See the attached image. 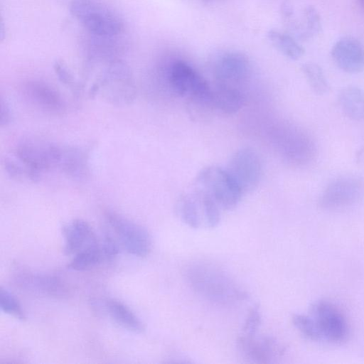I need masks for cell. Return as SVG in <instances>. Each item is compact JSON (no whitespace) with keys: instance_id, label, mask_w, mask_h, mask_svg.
Returning a JSON list of instances; mask_svg holds the SVG:
<instances>
[{"instance_id":"6da1fadb","label":"cell","mask_w":364,"mask_h":364,"mask_svg":"<svg viewBox=\"0 0 364 364\" xmlns=\"http://www.w3.org/2000/svg\"><path fill=\"white\" fill-rule=\"evenodd\" d=\"M191 288L204 299L223 305L240 302L247 298L245 291L219 266L205 260H196L184 271Z\"/></svg>"},{"instance_id":"7a4b0ae2","label":"cell","mask_w":364,"mask_h":364,"mask_svg":"<svg viewBox=\"0 0 364 364\" xmlns=\"http://www.w3.org/2000/svg\"><path fill=\"white\" fill-rule=\"evenodd\" d=\"M308 317L310 340L338 343L347 338V321L333 304L325 300L314 301L309 308Z\"/></svg>"},{"instance_id":"3957f363","label":"cell","mask_w":364,"mask_h":364,"mask_svg":"<svg viewBox=\"0 0 364 364\" xmlns=\"http://www.w3.org/2000/svg\"><path fill=\"white\" fill-rule=\"evenodd\" d=\"M70 11L87 31L98 36L112 37L123 28L119 17L98 0H73Z\"/></svg>"},{"instance_id":"277c9868","label":"cell","mask_w":364,"mask_h":364,"mask_svg":"<svg viewBox=\"0 0 364 364\" xmlns=\"http://www.w3.org/2000/svg\"><path fill=\"white\" fill-rule=\"evenodd\" d=\"M168 80L174 93L187 97L193 105L213 107L212 88L188 63L178 60L170 67Z\"/></svg>"},{"instance_id":"5b68a950","label":"cell","mask_w":364,"mask_h":364,"mask_svg":"<svg viewBox=\"0 0 364 364\" xmlns=\"http://www.w3.org/2000/svg\"><path fill=\"white\" fill-rule=\"evenodd\" d=\"M196 183L223 210L235 208L243 194L227 170L219 166L203 169L197 176Z\"/></svg>"},{"instance_id":"8992f818","label":"cell","mask_w":364,"mask_h":364,"mask_svg":"<svg viewBox=\"0 0 364 364\" xmlns=\"http://www.w3.org/2000/svg\"><path fill=\"white\" fill-rule=\"evenodd\" d=\"M363 182L356 177L343 176L331 181L323 189L318 199L321 208L335 211L349 208L363 196Z\"/></svg>"},{"instance_id":"52a82bcc","label":"cell","mask_w":364,"mask_h":364,"mask_svg":"<svg viewBox=\"0 0 364 364\" xmlns=\"http://www.w3.org/2000/svg\"><path fill=\"white\" fill-rule=\"evenodd\" d=\"M106 218L122 247L128 253L136 257H145L149 253L151 240L145 228L115 213H107Z\"/></svg>"},{"instance_id":"ba28073f","label":"cell","mask_w":364,"mask_h":364,"mask_svg":"<svg viewBox=\"0 0 364 364\" xmlns=\"http://www.w3.org/2000/svg\"><path fill=\"white\" fill-rule=\"evenodd\" d=\"M242 193L252 191L259 183L262 164L257 153L251 148H242L231 157L227 168Z\"/></svg>"},{"instance_id":"9c48e42d","label":"cell","mask_w":364,"mask_h":364,"mask_svg":"<svg viewBox=\"0 0 364 364\" xmlns=\"http://www.w3.org/2000/svg\"><path fill=\"white\" fill-rule=\"evenodd\" d=\"M255 335L242 334L237 338V347L245 358L256 363H270L280 357L283 349L274 338Z\"/></svg>"},{"instance_id":"30bf717a","label":"cell","mask_w":364,"mask_h":364,"mask_svg":"<svg viewBox=\"0 0 364 364\" xmlns=\"http://www.w3.org/2000/svg\"><path fill=\"white\" fill-rule=\"evenodd\" d=\"M250 71L248 59L243 54L230 52L217 60L214 73L218 84L238 87L246 81Z\"/></svg>"},{"instance_id":"8fae6325","label":"cell","mask_w":364,"mask_h":364,"mask_svg":"<svg viewBox=\"0 0 364 364\" xmlns=\"http://www.w3.org/2000/svg\"><path fill=\"white\" fill-rule=\"evenodd\" d=\"M331 57L345 73H358L364 69V46L355 38L346 36L338 40L332 47Z\"/></svg>"},{"instance_id":"7c38bea8","label":"cell","mask_w":364,"mask_h":364,"mask_svg":"<svg viewBox=\"0 0 364 364\" xmlns=\"http://www.w3.org/2000/svg\"><path fill=\"white\" fill-rule=\"evenodd\" d=\"M63 234L65 240L64 252L68 255H75L98 243L91 226L81 219H75L66 224L63 228Z\"/></svg>"},{"instance_id":"4fadbf2b","label":"cell","mask_w":364,"mask_h":364,"mask_svg":"<svg viewBox=\"0 0 364 364\" xmlns=\"http://www.w3.org/2000/svg\"><path fill=\"white\" fill-rule=\"evenodd\" d=\"M338 102L344 115L355 122L364 121V91L354 85L341 89Z\"/></svg>"},{"instance_id":"5bb4252c","label":"cell","mask_w":364,"mask_h":364,"mask_svg":"<svg viewBox=\"0 0 364 364\" xmlns=\"http://www.w3.org/2000/svg\"><path fill=\"white\" fill-rule=\"evenodd\" d=\"M244 101V95L237 87L217 83L212 89L213 107L223 113H236L242 108Z\"/></svg>"},{"instance_id":"9a60e30c","label":"cell","mask_w":364,"mask_h":364,"mask_svg":"<svg viewBox=\"0 0 364 364\" xmlns=\"http://www.w3.org/2000/svg\"><path fill=\"white\" fill-rule=\"evenodd\" d=\"M26 95L31 101L46 111L58 112L63 109V101L59 94L43 83H29L26 87Z\"/></svg>"},{"instance_id":"2e32d148","label":"cell","mask_w":364,"mask_h":364,"mask_svg":"<svg viewBox=\"0 0 364 364\" xmlns=\"http://www.w3.org/2000/svg\"><path fill=\"white\" fill-rule=\"evenodd\" d=\"M105 306L110 317L120 326L136 333L144 331L143 323L124 304L112 299L106 301Z\"/></svg>"},{"instance_id":"e0dca14e","label":"cell","mask_w":364,"mask_h":364,"mask_svg":"<svg viewBox=\"0 0 364 364\" xmlns=\"http://www.w3.org/2000/svg\"><path fill=\"white\" fill-rule=\"evenodd\" d=\"M19 280L22 286L45 294L61 296L65 291V287L60 279L53 276L26 274Z\"/></svg>"},{"instance_id":"ac0fdd59","label":"cell","mask_w":364,"mask_h":364,"mask_svg":"<svg viewBox=\"0 0 364 364\" xmlns=\"http://www.w3.org/2000/svg\"><path fill=\"white\" fill-rule=\"evenodd\" d=\"M199 205L198 191L194 194L181 196L177 203V211L181 219L188 226L194 229L198 228L200 225Z\"/></svg>"},{"instance_id":"d6986e66","label":"cell","mask_w":364,"mask_h":364,"mask_svg":"<svg viewBox=\"0 0 364 364\" xmlns=\"http://www.w3.org/2000/svg\"><path fill=\"white\" fill-rule=\"evenodd\" d=\"M268 36L276 48L291 60L299 59L304 53L302 46L289 34L271 30Z\"/></svg>"},{"instance_id":"ffe728a7","label":"cell","mask_w":364,"mask_h":364,"mask_svg":"<svg viewBox=\"0 0 364 364\" xmlns=\"http://www.w3.org/2000/svg\"><path fill=\"white\" fill-rule=\"evenodd\" d=\"M103 257L99 243L80 251L75 255L68 267L76 271H84L96 266Z\"/></svg>"},{"instance_id":"44dd1931","label":"cell","mask_w":364,"mask_h":364,"mask_svg":"<svg viewBox=\"0 0 364 364\" xmlns=\"http://www.w3.org/2000/svg\"><path fill=\"white\" fill-rule=\"evenodd\" d=\"M302 71L312 91L318 95L327 94L330 90L329 83L322 68L315 63H306Z\"/></svg>"},{"instance_id":"7402d4cb","label":"cell","mask_w":364,"mask_h":364,"mask_svg":"<svg viewBox=\"0 0 364 364\" xmlns=\"http://www.w3.org/2000/svg\"><path fill=\"white\" fill-rule=\"evenodd\" d=\"M302 18L300 20L301 35L309 37L318 34L321 29V22L318 13L312 6H307L303 10Z\"/></svg>"},{"instance_id":"603a6c76","label":"cell","mask_w":364,"mask_h":364,"mask_svg":"<svg viewBox=\"0 0 364 364\" xmlns=\"http://www.w3.org/2000/svg\"><path fill=\"white\" fill-rule=\"evenodd\" d=\"M198 192L207 225L212 228L217 227L220 220V206L209 194L200 189Z\"/></svg>"},{"instance_id":"cb8c5ba5","label":"cell","mask_w":364,"mask_h":364,"mask_svg":"<svg viewBox=\"0 0 364 364\" xmlns=\"http://www.w3.org/2000/svg\"><path fill=\"white\" fill-rule=\"evenodd\" d=\"M0 308L4 313L16 318L20 320L26 318L18 300L12 293L2 287L0 288Z\"/></svg>"},{"instance_id":"d4e9b609","label":"cell","mask_w":364,"mask_h":364,"mask_svg":"<svg viewBox=\"0 0 364 364\" xmlns=\"http://www.w3.org/2000/svg\"><path fill=\"white\" fill-rule=\"evenodd\" d=\"M261 313L257 306H254L249 311L243 326V334L255 335L261 324Z\"/></svg>"},{"instance_id":"484cf974","label":"cell","mask_w":364,"mask_h":364,"mask_svg":"<svg viewBox=\"0 0 364 364\" xmlns=\"http://www.w3.org/2000/svg\"><path fill=\"white\" fill-rule=\"evenodd\" d=\"M101 247L104 258L108 260L113 259L119 252V247L117 241L109 232H107L104 235Z\"/></svg>"},{"instance_id":"4316f807","label":"cell","mask_w":364,"mask_h":364,"mask_svg":"<svg viewBox=\"0 0 364 364\" xmlns=\"http://www.w3.org/2000/svg\"><path fill=\"white\" fill-rule=\"evenodd\" d=\"M358 4H360V7L363 9L364 11V0H357Z\"/></svg>"},{"instance_id":"83f0119b","label":"cell","mask_w":364,"mask_h":364,"mask_svg":"<svg viewBox=\"0 0 364 364\" xmlns=\"http://www.w3.org/2000/svg\"><path fill=\"white\" fill-rule=\"evenodd\" d=\"M208 1H213V0H208Z\"/></svg>"}]
</instances>
